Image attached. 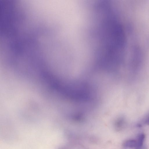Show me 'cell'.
<instances>
[{"label":"cell","mask_w":149,"mask_h":149,"mask_svg":"<svg viewBox=\"0 0 149 149\" xmlns=\"http://www.w3.org/2000/svg\"><path fill=\"white\" fill-rule=\"evenodd\" d=\"M125 147L128 148H135L136 147V140L130 139L126 141L124 143Z\"/></svg>","instance_id":"2"},{"label":"cell","mask_w":149,"mask_h":149,"mask_svg":"<svg viewBox=\"0 0 149 149\" xmlns=\"http://www.w3.org/2000/svg\"><path fill=\"white\" fill-rule=\"evenodd\" d=\"M145 136L143 134H140L136 139V149H140L143 146Z\"/></svg>","instance_id":"1"}]
</instances>
